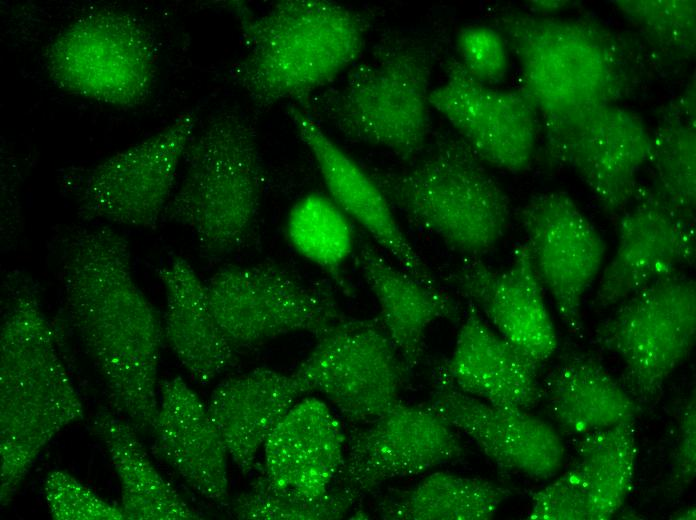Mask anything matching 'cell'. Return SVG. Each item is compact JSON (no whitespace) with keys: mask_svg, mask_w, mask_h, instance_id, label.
I'll use <instances>...</instances> for the list:
<instances>
[{"mask_svg":"<svg viewBox=\"0 0 696 520\" xmlns=\"http://www.w3.org/2000/svg\"><path fill=\"white\" fill-rule=\"evenodd\" d=\"M60 259L65 308L112 405L138 432L150 431L164 329L134 278L128 239L112 225L78 226Z\"/></svg>","mask_w":696,"mask_h":520,"instance_id":"cell-1","label":"cell"},{"mask_svg":"<svg viewBox=\"0 0 696 520\" xmlns=\"http://www.w3.org/2000/svg\"><path fill=\"white\" fill-rule=\"evenodd\" d=\"M15 288L0 328V502L8 505L41 451L84 407L55 334L27 280Z\"/></svg>","mask_w":696,"mask_h":520,"instance_id":"cell-2","label":"cell"},{"mask_svg":"<svg viewBox=\"0 0 696 520\" xmlns=\"http://www.w3.org/2000/svg\"><path fill=\"white\" fill-rule=\"evenodd\" d=\"M495 22L542 116L617 104L648 76L643 50L594 20L513 10Z\"/></svg>","mask_w":696,"mask_h":520,"instance_id":"cell-3","label":"cell"},{"mask_svg":"<svg viewBox=\"0 0 696 520\" xmlns=\"http://www.w3.org/2000/svg\"><path fill=\"white\" fill-rule=\"evenodd\" d=\"M244 52L230 70L262 110L297 103L356 64L369 30L366 16L327 0H284L261 14L238 10Z\"/></svg>","mask_w":696,"mask_h":520,"instance_id":"cell-4","label":"cell"},{"mask_svg":"<svg viewBox=\"0 0 696 520\" xmlns=\"http://www.w3.org/2000/svg\"><path fill=\"white\" fill-rule=\"evenodd\" d=\"M183 162L162 221L187 228L207 259L244 248L257 229L265 184L253 124L235 110L214 114L194 134Z\"/></svg>","mask_w":696,"mask_h":520,"instance_id":"cell-5","label":"cell"},{"mask_svg":"<svg viewBox=\"0 0 696 520\" xmlns=\"http://www.w3.org/2000/svg\"><path fill=\"white\" fill-rule=\"evenodd\" d=\"M432 68L424 43L390 37L354 64L341 84L296 104L345 137L410 161L422 152L430 131Z\"/></svg>","mask_w":696,"mask_h":520,"instance_id":"cell-6","label":"cell"},{"mask_svg":"<svg viewBox=\"0 0 696 520\" xmlns=\"http://www.w3.org/2000/svg\"><path fill=\"white\" fill-rule=\"evenodd\" d=\"M458 135H441L415 164L371 176L391 206L466 257L491 251L510 222L508 195Z\"/></svg>","mask_w":696,"mask_h":520,"instance_id":"cell-7","label":"cell"},{"mask_svg":"<svg viewBox=\"0 0 696 520\" xmlns=\"http://www.w3.org/2000/svg\"><path fill=\"white\" fill-rule=\"evenodd\" d=\"M44 63L64 92L116 108H136L151 96L158 47L146 25L129 12L98 9L79 16L48 44Z\"/></svg>","mask_w":696,"mask_h":520,"instance_id":"cell-8","label":"cell"},{"mask_svg":"<svg viewBox=\"0 0 696 520\" xmlns=\"http://www.w3.org/2000/svg\"><path fill=\"white\" fill-rule=\"evenodd\" d=\"M595 330V343L618 356L624 388L641 405L660 396L696 338V283L677 272L620 302Z\"/></svg>","mask_w":696,"mask_h":520,"instance_id":"cell-9","label":"cell"},{"mask_svg":"<svg viewBox=\"0 0 696 520\" xmlns=\"http://www.w3.org/2000/svg\"><path fill=\"white\" fill-rule=\"evenodd\" d=\"M206 288L213 315L236 350L293 332L319 337L345 317L329 288L274 262L224 266Z\"/></svg>","mask_w":696,"mask_h":520,"instance_id":"cell-10","label":"cell"},{"mask_svg":"<svg viewBox=\"0 0 696 520\" xmlns=\"http://www.w3.org/2000/svg\"><path fill=\"white\" fill-rule=\"evenodd\" d=\"M191 110L142 141L78 177L76 212L92 223L155 228L174 193L187 147L195 134Z\"/></svg>","mask_w":696,"mask_h":520,"instance_id":"cell-11","label":"cell"},{"mask_svg":"<svg viewBox=\"0 0 696 520\" xmlns=\"http://www.w3.org/2000/svg\"><path fill=\"white\" fill-rule=\"evenodd\" d=\"M409 369L379 319L344 317L317 337L293 376L349 422L369 423L400 401Z\"/></svg>","mask_w":696,"mask_h":520,"instance_id":"cell-12","label":"cell"},{"mask_svg":"<svg viewBox=\"0 0 696 520\" xmlns=\"http://www.w3.org/2000/svg\"><path fill=\"white\" fill-rule=\"evenodd\" d=\"M541 126L549 160L572 169L607 213L630 203L651 153L639 116L612 104L542 116Z\"/></svg>","mask_w":696,"mask_h":520,"instance_id":"cell-13","label":"cell"},{"mask_svg":"<svg viewBox=\"0 0 696 520\" xmlns=\"http://www.w3.org/2000/svg\"><path fill=\"white\" fill-rule=\"evenodd\" d=\"M359 426L346 438L338 477L362 495L386 481L422 474L466 454L456 429L428 405L400 400Z\"/></svg>","mask_w":696,"mask_h":520,"instance_id":"cell-14","label":"cell"},{"mask_svg":"<svg viewBox=\"0 0 696 520\" xmlns=\"http://www.w3.org/2000/svg\"><path fill=\"white\" fill-rule=\"evenodd\" d=\"M519 219L538 277L550 292L559 317L569 329H581L583 297L601 268L604 240L562 191L532 196Z\"/></svg>","mask_w":696,"mask_h":520,"instance_id":"cell-15","label":"cell"},{"mask_svg":"<svg viewBox=\"0 0 696 520\" xmlns=\"http://www.w3.org/2000/svg\"><path fill=\"white\" fill-rule=\"evenodd\" d=\"M429 102L485 164L514 174L530 167L539 122L524 93L483 84L452 59Z\"/></svg>","mask_w":696,"mask_h":520,"instance_id":"cell-16","label":"cell"},{"mask_svg":"<svg viewBox=\"0 0 696 520\" xmlns=\"http://www.w3.org/2000/svg\"><path fill=\"white\" fill-rule=\"evenodd\" d=\"M619 221L616 252L605 268L595 301L618 304L654 280L695 259L694 219L666 202L654 188L636 189Z\"/></svg>","mask_w":696,"mask_h":520,"instance_id":"cell-17","label":"cell"},{"mask_svg":"<svg viewBox=\"0 0 696 520\" xmlns=\"http://www.w3.org/2000/svg\"><path fill=\"white\" fill-rule=\"evenodd\" d=\"M634 423L578 437L572 465L531 495L532 520H608L622 507L634 481Z\"/></svg>","mask_w":696,"mask_h":520,"instance_id":"cell-18","label":"cell"},{"mask_svg":"<svg viewBox=\"0 0 696 520\" xmlns=\"http://www.w3.org/2000/svg\"><path fill=\"white\" fill-rule=\"evenodd\" d=\"M450 281L498 334L538 366L554 354L556 331L526 242L515 249L506 269L466 257Z\"/></svg>","mask_w":696,"mask_h":520,"instance_id":"cell-19","label":"cell"},{"mask_svg":"<svg viewBox=\"0 0 696 520\" xmlns=\"http://www.w3.org/2000/svg\"><path fill=\"white\" fill-rule=\"evenodd\" d=\"M428 406L507 471L547 480L563 465L565 447L557 430L526 410L492 405L458 391L441 377Z\"/></svg>","mask_w":696,"mask_h":520,"instance_id":"cell-20","label":"cell"},{"mask_svg":"<svg viewBox=\"0 0 696 520\" xmlns=\"http://www.w3.org/2000/svg\"><path fill=\"white\" fill-rule=\"evenodd\" d=\"M287 112L318 167L329 197L394 258L401 269L426 285L437 286L370 172L338 146L320 123L299 105L289 104Z\"/></svg>","mask_w":696,"mask_h":520,"instance_id":"cell-21","label":"cell"},{"mask_svg":"<svg viewBox=\"0 0 696 520\" xmlns=\"http://www.w3.org/2000/svg\"><path fill=\"white\" fill-rule=\"evenodd\" d=\"M153 448L202 497L226 501L228 452L207 405L180 377L159 384Z\"/></svg>","mask_w":696,"mask_h":520,"instance_id":"cell-22","label":"cell"},{"mask_svg":"<svg viewBox=\"0 0 696 520\" xmlns=\"http://www.w3.org/2000/svg\"><path fill=\"white\" fill-rule=\"evenodd\" d=\"M538 368L467 302L453 351L439 377L458 391L492 405L529 411L541 400Z\"/></svg>","mask_w":696,"mask_h":520,"instance_id":"cell-23","label":"cell"},{"mask_svg":"<svg viewBox=\"0 0 696 520\" xmlns=\"http://www.w3.org/2000/svg\"><path fill=\"white\" fill-rule=\"evenodd\" d=\"M346 438L326 403L315 397L298 400L265 442L262 471L280 488L322 495L341 472Z\"/></svg>","mask_w":696,"mask_h":520,"instance_id":"cell-24","label":"cell"},{"mask_svg":"<svg viewBox=\"0 0 696 520\" xmlns=\"http://www.w3.org/2000/svg\"><path fill=\"white\" fill-rule=\"evenodd\" d=\"M304 395L293 374L256 368L229 377L213 389L207 408L229 457L250 473L268 437Z\"/></svg>","mask_w":696,"mask_h":520,"instance_id":"cell-25","label":"cell"},{"mask_svg":"<svg viewBox=\"0 0 696 520\" xmlns=\"http://www.w3.org/2000/svg\"><path fill=\"white\" fill-rule=\"evenodd\" d=\"M355 263L379 307V321L408 369L423 354L428 328L455 319L459 305L438 286H429L391 263L374 245L360 242Z\"/></svg>","mask_w":696,"mask_h":520,"instance_id":"cell-26","label":"cell"},{"mask_svg":"<svg viewBox=\"0 0 696 520\" xmlns=\"http://www.w3.org/2000/svg\"><path fill=\"white\" fill-rule=\"evenodd\" d=\"M166 294L164 337L183 367L209 384L236 363V349L219 327L206 283L192 265L176 257L157 269Z\"/></svg>","mask_w":696,"mask_h":520,"instance_id":"cell-27","label":"cell"},{"mask_svg":"<svg viewBox=\"0 0 696 520\" xmlns=\"http://www.w3.org/2000/svg\"><path fill=\"white\" fill-rule=\"evenodd\" d=\"M550 417L565 433L583 436L623 423H635L642 406L595 358L571 354L542 387Z\"/></svg>","mask_w":696,"mask_h":520,"instance_id":"cell-28","label":"cell"},{"mask_svg":"<svg viewBox=\"0 0 696 520\" xmlns=\"http://www.w3.org/2000/svg\"><path fill=\"white\" fill-rule=\"evenodd\" d=\"M93 430L106 448L121 488L122 508L128 520H196L191 508L157 471L138 431L108 411L93 419Z\"/></svg>","mask_w":696,"mask_h":520,"instance_id":"cell-29","label":"cell"},{"mask_svg":"<svg viewBox=\"0 0 696 520\" xmlns=\"http://www.w3.org/2000/svg\"><path fill=\"white\" fill-rule=\"evenodd\" d=\"M510 495L492 481L438 471L384 498L378 513L386 520H489Z\"/></svg>","mask_w":696,"mask_h":520,"instance_id":"cell-30","label":"cell"},{"mask_svg":"<svg viewBox=\"0 0 696 520\" xmlns=\"http://www.w3.org/2000/svg\"><path fill=\"white\" fill-rule=\"evenodd\" d=\"M286 237L293 249L350 292L342 268L354 250L351 219L329 197L309 193L290 209Z\"/></svg>","mask_w":696,"mask_h":520,"instance_id":"cell-31","label":"cell"},{"mask_svg":"<svg viewBox=\"0 0 696 520\" xmlns=\"http://www.w3.org/2000/svg\"><path fill=\"white\" fill-rule=\"evenodd\" d=\"M649 164L655 175V191L672 207L694 219L696 129L691 101L678 100L666 110L651 134Z\"/></svg>","mask_w":696,"mask_h":520,"instance_id":"cell-32","label":"cell"},{"mask_svg":"<svg viewBox=\"0 0 696 520\" xmlns=\"http://www.w3.org/2000/svg\"><path fill=\"white\" fill-rule=\"evenodd\" d=\"M362 494L341 485L306 496L275 485L263 471L231 503L241 520H334L345 517Z\"/></svg>","mask_w":696,"mask_h":520,"instance_id":"cell-33","label":"cell"},{"mask_svg":"<svg viewBox=\"0 0 696 520\" xmlns=\"http://www.w3.org/2000/svg\"><path fill=\"white\" fill-rule=\"evenodd\" d=\"M620 14L658 51L691 59L696 50V4L693 0H617Z\"/></svg>","mask_w":696,"mask_h":520,"instance_id":"cell-34","label":"cell"},{"mask_svg":"<svg viewBox=\"0 0 696 520\" xmlns=\"http://www.w3.org/2000/svg\"><path fill=\"white\" fill-rule=\"evenodd\" d=\"M44 497L51 517L56 520H128L122 506L104 500L62 470L47 475Z\"/></svg>","mask_w":696,"mask_h":520,"instance_id":"cell-35","label":"cell"},{"mask_svg":"<svg viewBox=\"0 0 696 520\" xmlns=\"http://www.w3.org/2000/svg\"><path fill=\"white\" fill-rule=\"evenodd\" d=\"M458 62L477 81L492 86L509 68L508 46L497 29L468 25L456 35Z\"/></svg>","mask_w":696,"mask_h":520,"instance_id":"cell-36","label":"cell"},{"mask_svg":"<svg viewBox=\"0 0 696 520\" xmlns=\"http://www.w3.org/2000/svg\"><path fill=\"white\" fill-rule=\"evenodd\" d=\"M677 433L669 484L674 491H682L691 485L696 475V401L694 394L685 401L681 409Z\"/></svg>","mask_w":696,"mask_h":520,"instance_id":"cell-37","label":"cell"},{"mask_svg":"<svg viewBox=\"0 0 696 520\" xmlns=\"http://www.w3.org/2000/svg\"><path fill=\"white\" fill-rule=\"evenodd\" d=\"M567 3V1H531L530 6L535 14L550 16L553 12L567 6Z\"/></svg>","mask_w":696,"mask_h":520,"instance_id":"cell-38","label":"cell"},{"mask_svg":"<svg viewBox=\"0 0 696 520\" xmlns=\"http://www.w3.org/2000/svg\"><path fill=\"white\" fill-rule=\"evenodd\" d=\"M673 516L674 519L694 520L696 518V509L694 506L681 508Z\"/></svg>","mask_w":696,"mask_h":520,"instance_id":"cell-39","label":"cell"}]
</instances>
